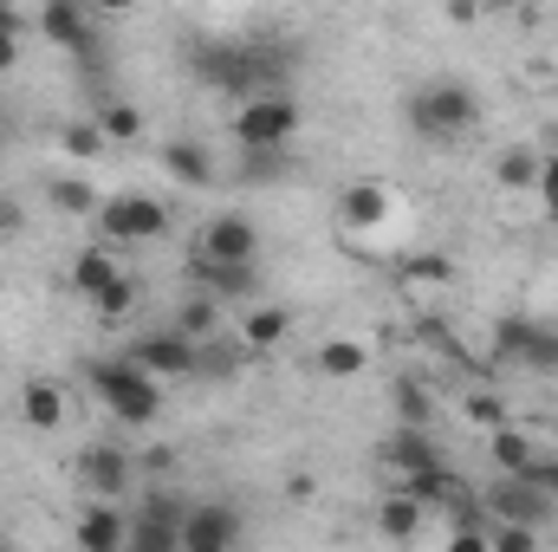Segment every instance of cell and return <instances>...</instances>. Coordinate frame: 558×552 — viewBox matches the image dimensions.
I'll return each mask as SVG.
<instances>
[{
	"label": "cell",
	"mask_w": 558,
	"mask_h": 552,
	"mask_svg": "<svg viewBox=\"0 0 558 552\" xmlns=\"http://www.w3.org/2000/svg\"><path fill=\"white\" fill-rule=\"evenodd\" d=\"M189 72H195V85H208L221 98H254V92L292 85V52H279L267 39H195Z\"/></svg>",
	"instance_id": "6da1fadb"
},
{
	"label": "cell",
	"mask_w": 558,
	"mask_h": 552,
	"mask_svg": "<svg viewBox=\"0 0 558 552\" xmlns=\"http://www.w3.org/2000/svg\"><path fill=\"white\" fill-rule=\"evenodd\" d=\"M92 391H98V404L118 416L124 429H149V422L162 416V377H149L131 351L98 358V364H92Z\"/></svg>",
	"instance_id": "7a4b0ae2"
},
{
	"label": "cell",
	"mask_w": 558,
	"mask_h": 552,
	"mask_svg": "<svg viewBox=\"0 0 558 552\" xmlns=\"http://www.w3.org/2000/svg\"><path fill=\"white\" fill-rule=\"evenodd\" d=\"M403 111H410V131L422 143H461L481 124V98L461 79H428V85H416Z\"/></svg>",
	"instance_id": "3957f363"
},
{
	"label": "cell",
	"mask_w": 558,
	"mask_h": 552,
	"mask_svg": "<svg viewBox=\"0 0 558 552\" xmlns=\"http://www.w3.org/2000/svg\"><path fill=\"white\" fill-rule=\"evenodd\" d=\"M299 124H305V111L292 92H254V98H234V111H228L234 149H286L299 137Z\"/></svg>",
	"instance_id": "277c9868"
},
{
	"label": "cell",
	"mask_w": 558,
	"mask_h": 552,
	"mask_svg": "<svg viewBox=\"0 0 558 552\" xmlns=\"http://www.w3.org/2000/svg\"><path fill=\"white\" fill-rule=\"evenodd\" d=\"M92 221H98V241H111V248H149V241L169 235V208L156 195H137V189L105 195Z\"/></svg>",
	"instance_id": "5b68a950"
},
{
	"label": "cell",
	"mask_w": 558,
	"mask_h": 552,
	"mask_svg": "<svg viewBox=\"0 0 558 552\" xmlns=\"http://www.w3.org/2000/svg\"><path fill=\"white\" fill-rule=\"evenodd\" d=\"M494 358L520 364V371H539V377H558V325L526 319V312L494 319Z\"/></svg>",
	"instance_id": "8992f818"
},
{
	"label": "cell",
	"mask_w": 558,
	"mask_h": 552,
	"mask_svg": "<svg viewBox=\"0 0 558 552\" xmlns=\"http://www.w3.org/2000/svg\"><path fill=\"white\" fill-rule=\"evenodd\" d=\"M124 351L137 358L149 377H162V384H189V377H202V345H195L175 319H169V325H149V332H137Z\"/></svg>",
	"instance_id": "52a82bcc"
},
{
	"label": "cell",
	"mask_w": 558,
	"mask_h": 552,
	"mask_svg": "<svg viewBox=\"0 0 558 552\" xmlns=\"http://www.w3.org/2000/svg\"><path fill=\"white\" fill-rule=\"evenodd\" d=\"M137 481H143L137 455L118 448V442H92V448L78 455V488H85L92 501H131Z\"/></svg>",
	"instance_id": "ba28073f"
},
{
	"label": "cell",
	"mask_w": 558,
	"mask_h": 552,
	"mask_svg": "<svg viewBox=\"0 0 558 552\" xmlns=\"http://www.w3.org/2000/svg\"><path fill=\"white\" fill-rule=\"evenodd\" d=\"M390 221H397V189H390V182L357 176V182H344V189H338V228H344L351 241L384 235Z\"/></svg>",
	"instance_id": "9c48e42d"
},
{
	"label": "cell",
	"mask_w": 558,
	"mask_h": 552,
	"mask_svg": "<svg viewBox=\"0 0 558 552\" xmlns=\"http://www.w3.org/2000/svg\"><path fill=\"white\" fill-rule=\"evenodd\" d=\"M33 33L72 59H98V26H92V0H39Z\"/></svg>",
	"instance_id": "30bf717a"
},
{
	"label": "cell",
	"mask_w": 558,
	"mask_h": 552,
	"mask_svg": "<svg viewBox=\"0 0 558 552\" xmlns=\"http://www.w3.org/2000/svg\"><path fill=\"white\" fill-rule=\"evenodd\" d=\"M195 261H260V228L241 208H221L195 228Z\"/></svg>",
	"instance_id": "8fae6325"
},
{
	"label": "cell",
	"mask_w": 558,
	"mask_h": 552,
	"mask_svg": "<svg viewBox=\"0 0 558 552\" xmlns=\"http://www.w3.org/2000/svg\"><path fill=\"white\" fill-rule=\"evenodd\" d=\"M247 540V520L228 507V501H189V514H182V552H228Z\"/></svg>",
	"instance_id": "7c38bea8"
},
{
	"label": "cell",
	"mask_w": 558,
	"mask_h": 552,
	"mask_svg": "<svg viewBox=\"0 0 558 552\" xmlns=\"http://www.w3.org/2000/svg\"><path fill=\"white\" fill-rule=\"evenodd\" d=\"M481 507L494 514V520H520V527H546L553 520V494L533 481V475H500L487 494H481Z\"/></svg>",
	"instance_id": "4fadbf2b"
},
{
	"label": "cell",
	"mask_w": 558,
	"mask_h": 552,
	"mask_svg": "<svg viewBox=\"0 0 558 552\" xmlns=\"http://www.w3.org/2000/svg\"><path fill=\"white\" fill-rule=\"evenodd\" d=\"M377 461H384V475H390V481H410L416 468H435V461H441L435 429H422V422H397V429H384Z\"/></svg>",
	"instance_id": "5bb4252c"
},
{
	"label": "cell",
	"mask_w": 558,
	"mask_h": 552,
	"mask_svg": "<svg viewBox=\"0 0 558 552\" xmlns=\"http://www.w3.org/2000/svg\"><path fill=\"white\" fill-rule=\"evenodd\" d=\"M124 540H131V507L124 501H92L72 520V547L78 552H124Z\"/></svg>",
	"instance_id": "9a60e30c"
},
{
	"label": "cell",
	"mask_w": 558,
	"mask_h": 552,
	"mask_svg": "<svg viewBox=\"0 0 558 552\" xmlns=\"http://www.w3.org/2000/svg\"><path fill=\"white\" fill-rule=\"evenodd\" d=\"M20 422H26L33 435H59V429L72 422V391H65V384H52V377L20 384Z\"/></svg>",
	"instance_id": "2e32d148"
},
{
	"label": "cell",
	"mask_w": 558,
	"mask_h": 552,
	"mask_svg": "<svg viewBox=\"0 0 558 552\" xmlns=\"http://www.w3.org/2000/svg\"><path fill=\"white\" fill-rule=\"evenodd\" d=\"M65 279H72V292L92 305L111 279H124V248H111V241H85V248L72 254V274Z\"/></svg>",
	"instance_id": "e0dca14e"
},
{
	"label": "cell",
	"mask_w": 558,
	"mask_h": 552,
	"mask_svg": "<svg viewBox=\"0 0 558 552\" xmlns=\"http://www.w3.org/2000/svg\"><path fill=\"white\" fill-rule=\"evenodd\" d=\"M195 286H208L221 305H241L260 292V267L254 261H195Z\"/></svg>",
	"instance_id": "ac0fdd59"
},
{
	"label": "cell",
	"mask_w": 558,
	"mask_h": 552,
	"mask_svg": "<svg viewBox=\"0 0 558 552\" xmlns=\"http://www.w3.org/2000/svg\"><path fill=\"white\" fill-rule=\"evenodd\" d=\"M162 176H169L175 189H208V182H215V156L195 137H169L162 143Z\"/></svg>",
	"instance_id": "d6986e66"
},
{
	"label": "cell",
	"mask_w": 558,
	"mask_h": 552,
	"mask_svg": "<svg viewBox=\"0 0 558 552\" xmlns=\"http://www.w3.org/2000/svg\"><path fill=\"white\" fill-rule=\"evenodd\" d=\"M286 338H292V312L286 305H247L241 312V332H234L241 351H279Z\"/></svg>",
	"instance_id": "ffe728a7"
},
{
	"label": "cell",
	"mask_w": 558,
	"mask_h": 552,
	"mask_svg": "<svg viewBox=\"0 0 558 552\" xmlns=\"http://www.w3.org/2000/svg\"><path fill=\"white\" fill-rule=\"evenodd\" d=\"M487 455H494L500 475H533L539 468V442L526 429H513V422H494L487 429Z\"/></svg>",
	"instance_id": "44dd1931"
},
{
	"label": "cell",
	"mask_w": 558,
	"mask_h": 552,
	"mask_svg": "<svg viewBox=\"0 0 558 552\" xmlns=\"http://www.w3.org/2000/svg\"><path fill=\"white\" fill-rule=\"evenodd\" d=\"M312 364H318V377H331V384H351V377H364V371H371V351H364L357 338H325Z\"/></svg>",
	"instance_id": "7402d4cb"
},
{
	"label": "cell",
	"mask_w": 558,
	"mask_h": 552,
	"mask_svg": "<svg viewBox=\"0 0 558 552\" xmlns=\"http://www.w3.org/2000/svg\"><path fill=\"white\" fill-rule=\"evenodd\" d=\"M422 520H428V507H422L416 494H403V488L377 507V533H384V540H416Z\"/></svg>",
	"instance_id": "603a6c76"
},
{
	"label": "cell",
	"mask_w": 558,
	"mask_h": 552,
	"mask_svg": "<svg viewBox=\"0 0 558 552\" xmlns=\"http://www.w3.org/2000/svg\"><path fill=\"white\" fill-rule=\"evenodd\" d=\"M494 182L513 189V195L533 189V182H539V143H513V149H500V156H494Z\"/></svg>",
	"instance_id": "cb8c5ba5"
},
{
	"label": "cell",
	"mask_w": 558,
	"mask_h": 552,
	"mask_svg": "<svg viewBox=\"0 0 558 552\" xmlns=\"http://www.w3.org/2000/svg\"><path fill=\"white\" fill-rule=\"evenodd\" d=\"M46 202H52L59 215H72V221H92L105 195H98L92 182H78V176H59V182H46Z\"/></svg>",
	"instance_id": "d4e9b609"
},
{
	"label": "cell",
	"mask_w": 558,
	"mask_h": 552,
	"mask_svg": "<svg viewBox=\"0 0 558 552\" xmlns=\"http://www.w3.org/2000/svg\"><path fill=\"white\" fill-rule=\"evenodd\" d=\"M175 325H182L195 345H202V338H215V332H221V299H215L208 286H202V292H189V299L175 305Z\"/></svg>",
	"instance_id": "484cf974"
},
{
	"label": "cell",
	"mask_w": 558,
	"mask_h": 552,
	"mask_svg": "<svg viewBox=\"0 0 558 552\" xmlns=\"http://www.w3.org/2000/svg\"><path fill=\"white\" fill-rule=\"evenodd\" d=\"M105 124H98V118H78V124H65V131H59V149H65V156H78V163H92V156H105Z\"/></svg>",
	"instance_id": "4316f807"
},
{
	"label": "cell",
	"mask_w": 558,
	"mask_h": 552,
	"mask_svg": "<svg viewBox=\"0 0 558 552\" xmlns=\"http://www.w3.org/2000/svg\"><path fill=\"white\" fill-rule=\"evenodd\" d=\"M390 397H397V422H422V429H435V397L422 391L416 377H403Z\"/></svg>",
	"instance_id": "83f0119b"
},
{
	"label": "cell",
	"mask_w": 558,
	"mask_h": 552,
	"mask_svg": "<svg viewBox=\"0 0 558 552\" xmlns=\"http://www.w3.org/2000/svg\"><path fill=\"white\" fill-rule=\"evenodd\" d=\"M98 124H105V137L111 143H137L143 137V111L137 105H124V98H111V105L98 111Z\"/></svg>",
	"instance_id": "f1b7e54d"
},
{
	"label": "cell",
	"mask_w": 558,
	"mask_h": 552,
	"mask_svg": "<svg viewBox=\"0 0 558 552\" xmlns=\"http://www.w3.org/2000/svg\"><path fill=\"white\" fill-rule=\"evenodd\" d=\"M131 305H137V279H131V274H124V279H111V286H105V292L92 299V312H98L105 325H118V319H124Z\"/></svg>",
	"instance_id": "f546056e"
},
{
	"label": "cell",
	"mask_w": 558,
	"mask_h": 552,
	"mask_svg": "<svg viewBox=\"0 0 558 552\" xmlns=\"http://www.w3.org/2000/svg\"><path fill=\"white\" fill-rule=\"evenodd\" d=\"M20 46H26V13H13V7H0V79L20 65Z\"/></svg>",
	"instance_id": "4dcf8cb0"
},
{
	"label": "cell",
	"mask_w": 558,
	"mask_h": 552,
	"mask_svg": "<svg viewBox=\"0 0 558 552\" xmlns=\"http://www.w3.org/2000/svg\"><path fill=\"white\" fill-rule=\"evenodd\" d=\"M533 195H539V215L558 228V149L553 156H539V182H533Z\"/></svg>",
	"instance_id": "1f68e13d"
},
{
	"label": "cell",
	"mask_w": 558,
	"mask_h": 552,
	"mask_svg": "<svg viewBox=\"0 0 558 552\" xmlns=\"http://www.w3.org/2000/svg\"><path fill=\"white\" fill-rule=\"evenodd\" d=\"M403 279L410 286H441L448 279V261L441 254H416V261H403Z\"/></svg>",
	"instance_id": "d6a6232c"
},
{
	"label": "cell",
	"mask_w": 558,
	"mask_h": 552,
	"mask_svg": "<svg viewBox=\"0 0 558 552\" xmlns=\"http://www.w3.org/2000/svg\"><path fill=\"white\" fill-rule=\"evenodd\" d=\"M461 410H468V422H474V429H494V422H507V404H500V397H487V391H474Z\"/></svg>",
	"instance_id": "836d02e7"
},
{
	"label": "cell",
	"mask_w": 558,
	"mask_h": 552,
	"mask_svg": "<svg viewBox=\"0 0 558 552\" xmlns=\"http://www.w3.org/2000/svg\"><path fill=\"white\" fill-rule=\"evenodd\" d=\"M533 481H539V488H546V494L558 501V455H539V468H533Z\"/></svg>",
	"instance_id": "e575fe53"
},
{
	"label": "cell",
	"mask_w": 558,
	"mask_h": 552,
	"mask_svg": "<svg viewBox=\"0 0 558 552\" xmlns=\"http://www.w3.org/2000/svg\"><path fill=\"white\" fill-rule=\"evenodd\" d=\"M468 7H474V13H487V20H500V13H513L520 0H468Z\"/></svg>",
	"instance_id": "d590c367"
},
{
	"label": "cell",
	"mask_w": 558,
	"mask_h": 552,
	"mask_svg": "<svg viewBox=\"0 0 558 552\" xmlns=\"http://www.w3.org/2000/svg\"><path fill=\"white\" fill-rule=\"evenodd\" d=\"M20 228V202L13 195H0V235H13Z\"/></svg>",
	"instance_id": "8d00e7d4"
},
{
	"label": "cell",
	"mask_w": 558,
	"mask_h": 552,
	"mask_svg": "<svg viewBox=\"0 0 558 552\" xmlns=\"http://www.w3.org/2000/svg\"><path fill=\"white\" fill-rule=\"evenodd\" d=\"M98 13H124V7H137V0H92Z\"/></svg>",
	"instance_id": "74e56055"
},
{
	"label": "cell",
	"mask_w": 558,
	"mask_h": 552,
	"mask_svg": "<svg viewBox=\"0 0 558 552\" xmlns=\"http://www.w3.org/2000/svg\"><path fill=\"white\" fill-rule=\"evenodd\" d=\"M0 7H13V13H26V7H33V0H0Z\"/></svg>",
	"instance_id": "f35d334b"
},
{
	"label": "cell",
	"mask_w": 558,
	"mask_h": 552,
	"mask_svg": "<svg viewBox=\"0 0 558 552\" xmlns=\"http://www.w3.org/2000/svg\"><path fill=\"white\" fill-rule=\"evenodd\" d=\"M0 124H7V92H0Z\"/></svg>",
	"instance_id": "ab89813d"
}]
</instances>
